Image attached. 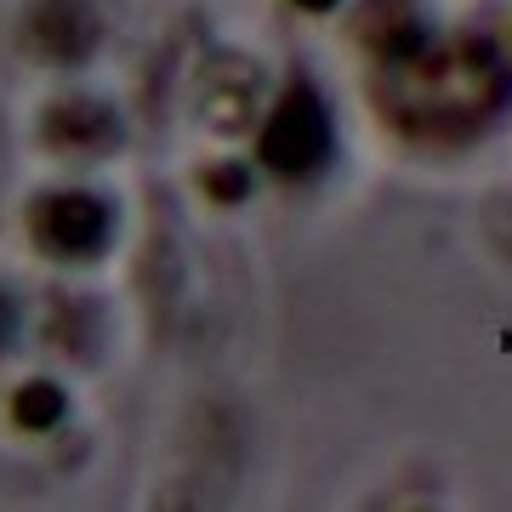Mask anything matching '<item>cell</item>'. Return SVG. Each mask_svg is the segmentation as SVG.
Wrapping results in <instances>:
<instances>
[{
  "mask_svg": "<svg viewBox=\"0 0 512 512\" xmlns=\"http://www.w3.org/2000/svg\"><path fill=\"white\" fill-rule=\"evenodd\" d=\"M370 103L416 148H467L512 109V63L490 35H433L421 52L370 69Z\"/></svg>",
  "mask_w": 512,
  "mask_h": 512,
  "instance_id": "obj_1",
  "label": "cell"
},
{
  "mask_svg": "<svg viewBox=\"0 0 512 512\" xmlns=\"http://www.w3.org/2000/svg\"><path fill=\"white\" fill-rule=\"evenodd\" d=\"M336 160V114L313 74H291L256 126V165L279 183H313Z\"/></svg>",
  "mask_w": 512,
  "mask_h": 512,
  "instance_id": "obj_2",
  "label": "cell"
},
{
  "mask_svg": "<svg viewBox=\"0 0 512 512\" xmlns=\"http://www.w3.org/2000/svg\"><path fill=\"white\" fill-rule=\"evenodd\" d=\"M114 205L97 188H46L29 205V239L52 262H97L114 245Z\"/></svg>",
  "mask_w": 512,
  "mask_h": 512,
  "instance_id": "obj_3",
  "label": "cell"
},
{
  "mask_svg": "<svg viewBox=\"0 0 512 512\" xmlns=\"http://www.w3.org/2000/svg\"><path fill=\"white\" fill-rule=\"evenodd\" d=\"M23 40H29L35 57H46L57 69H74L97 52L103 18H97L92 0H29L23 6Z\"/></svg>",
  "mask_w": 512,
  "mask_h": 512,
  "instance_id": "obj_4",
  "label": "cell"
},
{
  "mask_svg": "<svg viewBox=\"0 0 512 512\" xmlns=\"http://www.w3.org/2000/svg\"><path fill=\"white\" fill-rule=\"evenodd\" d=\"M120 137H126V126H120L114 103H103L92 92L57 97L40 114V143L52 154H69V160H103V154L120 148Z\"/></svg>",
  "mask_w": 512,
  "mask_h": 512,
  "instance_id": "obj_5",
  "label": "cell"
},
{
  "mask_svg": "<svg viewBox=\"0 0 512 512\" xmlns=\"http://www.w3.org/2000/svg\"><path fill=\"white\" fill-rule=\"evenodd\" d=\"M433 35H439V29H433V18H427V6H421V0H365V6H359V18H353V40L365 46L370 69H382V63H399V57L421 52Z\"/></svg>",
  "mask_w": 512,
  "mask_h": 512,
  "instance_id": "obj_6",
  "label": "cell"
},
{
  "mask_svg": "<svg viewBox=\"0 0 512 512\" xmlns=\"http://www.w3.org/2000/svg\"><path fill=\"white\" fill-rule=\"evenodd\" d=\"M12 421L23 433H57L69 421V393L57 382H46V376H35V382H23L12 393Z\"/></svg>",
  "mask_w": 512,
  "mask_h": 512,
  "instance_id": "obj_7",
  "label": "cell"
},
{
  "mask_svg": "<svg viewBox=\"0 0 512 512\" xmlns=\"http://www.w3.org/2000/svg\"><path fill=\"white\" fill-rule=\"evenodd\" d=\"M251 160H217V165H205L200 171V188H205V200L211 205H245L251 200Z\"/></svg>",
  "mask_w": 512,
  "mask_h": 512,
  "instance_id": "obj_8",
  "label": "cell"
},
{
  "mask_svg": "<svg viewBox=\"0 0 512 512\" xmlns=\"http://www.w3.org/2000/svg\"><path fill=\"white\" fill-rule=\"evenodd\" d=\"M296 12H313V18H330V12H342V0H291Z\"/></svg>",
  "mask_w": 512,
  "mask_h": 512,
  "instance_id": "obj_9",
  "label": "cell"
},
{
  "mask_svg": "<svg viewBox=\"0 0 512 512\" xmlns=\"http://www.w3.org/2000/svg\"><path fill=\"white\" fill-rule=\"evenodd\" d=\"M12 325H18V313H12V302H6V296H0V348L12 342Z\"/></svg>",
  "mask_w": 512,
  "mask_h": 512,
  "instance_id": "obj_10",
  "label": "cell"
}]
</instances>
